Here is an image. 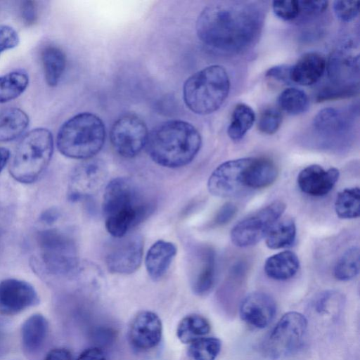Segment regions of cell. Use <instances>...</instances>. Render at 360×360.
<instances>
[{
	"instance_id": "d6a6232c",
	"label": "cell",
	"mask_w": 360,
	"mask_h": 360,
	"mask_svg": "<svg viewBox=\"0 0 360 360\" xmlns=\"http://www.w3.org/2000/svg\"><path fill=\"white\" fill-rule=\"evenodd\" d=\"M278 104L280 108L286 113L297 115L307 110L309 100L304 91L289 87L279 94Z\"/></svg>"
},
{
	"instance_id": "cb8c5ba5",
	"label": "cell",
	"mask_w": 360,
	"mask_h": 360,
	"mask_svg": "<svg viewBox=\"0 0 360 360\" xmlns=\"http://www.w3.org/2000/svg\"><path fill=\"white\" fill-rule=\"evenodd\" d=\"M29 117L22 110L9 108L0 110V141L19 137L27 128Z\"/></svg>"
},
{
	"instance_id": "d590c367",
	"label": "cell",
	"mask_w": 360,
	"mask_h": 360,
	"mask_svg": "<svg viewBox=\"0 0 360 360\" xmlns=\"http://www.w3.org/2000/svg\"><path fill=\"white\" fill-rule=\"evenodd\" d=\"M282 122V115L276 108L265 109L260 115L257 127L263 134L271 135L279 129Z\"/></svg>"
},
{
	"instance_id": "277c9868",
	"label": "cell",
	"mask_w": 360,
	"mask_h": 360,
	"mask_svg": "<svg viewBox=\"0 0 360 360\" xmlns=\"http://www.w3.org/2000/svg\"><path fill=\"white\" fill-rule=\"evenodd\" d=\"M105 138L103 121L93 113L82 112L63 124L58 132L56 144L63 155L87 160L99 153Z\"/></svg>"
},
{
	"instance_id": "ab89813d",
	"label": "cell",
	"mask_w": 360,
	"mask_h": 360,
	"mask_svg": "<svg viewBox=\"0 0 360 360\" xmlns=\"http://www.w3.org/2000/svg\"><path fill=\"white\" fill-rule=\"evenodd\" d=\"M300 5L299 17L317 15L328 7L326 1H298Z\"/></svg>"
},
{
	"instance_id": "d4e9b609",
	"label": "cell",
	"mask_w": 360,
	"mask_h": 360,
	"mask_svg": "<svg viewBox=\"0 0 360 360\" xmlns=\"http://www.w3.org/2000/svg\"><path fill=\"white\" fill-rule=\"evenodd\" d=\"M275 163L266 158H252L248 169V188L257 189L271 185L277 179Z\"/></svg>"
},
{
	"instance_id": "83f0119b",
	"label": "cell",
	"mask_w": 360,
	"mask_h": 360,
	"mask_svg": "<svg viewBox=\"0 0 360 360\" xmlns=\"http://www.w3.org/2000/svg\"><path fill=\"white\" fill-rule=\"evenodd\" d=\"M266 245L273 250L291 246L296 237V226L292 219L278 220L266 235Z\"/></svg>"
},
{
	"instance_id": "9c48e42d",
	"label": "cell",
	"mask_w": 360,
	"mask_h": 360,
	"mask_svg": "<svg viewBox=\"0 0 360 360\" xmlns=\"http://www.w3.org/2000/svg\"><path fill=\"white\" fill-rule=\"evenodd\" d=\"M307 329V320L300 312L285 314L271 330L265 343V351L272 359H279L297 350Z\"/></svg>"
},
{
	"instance_id": "6da1fadb",
	"label": "cell",
	"mask_w": 360,
	"mask_h": 360,
	"mask_svg": "<svg viewBox=\"0 0 360 360\" xmlns=\"http://www.w3.org/2000/svg\"><path fill=\"white\" fill-rule=\"evenodd\" d=\"M264 8L256 2L231 1L205 8L196 22L199 39L207 46L231 54L250 49L258 40L264 21Z\"/></svg>"
},
{
	"instance_id": "30bf717a",
	"label": "cell",
	"mask_w": 360,
	"mask_h": 360,
	"mask_svg": "<svg viewBox=\"0 0 360 360\" xmlns=\"http://www.w3.org/2000/svg\"><path fill=\"white\" fill-rule=\"evenodd\" d=\"M285 207L283 202L276 200L240 220L231 231L232 243L240 248L257 244L280 219Z\"/></svg>"
},
{
	"instance_id": "74e56055",
	"label": "cell",
	"mask_w": 360,
	"mask_h": 360,
	"mask_svg": "<svg viewBox=\"0 0 360 360\" xmlns=\"http://www.w3.org/2000/svg\"><path fill=\"white\" fill-rule=\"evenodd\" d=\"M359 1H335L333 9L336 16L341 20L349 22L359 14Z\"/></svg>"
},
{
	"instance_id": "603a6c76",
	"label": "cell",
	"mask_w": 360,
	"mask_h": 360,
	"mask_svg": "<svg viewBox=\"0 0 360 360\" xmlns=\"http://www.w3.org/2000/svg\"><path fill=\"white\" fill-rule=\"evenodd\" d=\"M300 267L297 255L292 251H283L268 257L264 263V271L271 278L285 281L293 277Z\"/></svg>"
},
{
	"instance_id": "2e32d148",
	"label": "cell",
	"mask_w": 360,
	"mask_h": 360,
	"mask_svg": "<svg viewBox=\"0 0 360 360\" xmlns=\"http://www.w3.org/2000/svg\"><path fill=\"white\" fill-rule=\"evenodd\" d=\"M162 334V324L154 312L142 311L132 319L128 337L131 345L139 350H148L155 347Z\"/></svg>"
},
{
	"instance_id": "3957f363",
	"label": "cell",
	"mask_w": 360,
	"mask_h": 360,
	"mask_svg": "<svg viewBox=\"0 0 360 360\" xmlns=\"http://www.w3.org/2000/svg\"><path fill=\"white\" fill-rule=\"evenodd\" d=\"M199 131L182 120L162 123L148 134L146 149L151 159L159 165L177 168L189 164L201 146Z\"/></svg>"
},
{
	"instance_id": "1f68e13d",
	"label": "cell",
	"mask_w": 360,
	"mask_h": 360,
	"mask_svg": "<svg viewBox=\"0 0 360 360\" xmlns=\"http://www.w3.org/2000/svg\"><path fill=\"white\" fill-rule=\"evenodd\" d=\"M314 129L325 135H333L346 129L347 123L342 113L334 108L321 110L314 120Z\"/></svg>"
},
{
	"instance_id": "bcb514c9",
	"label": "cell",
	"mask_w": 360,
	"mask_h": 360,
	"mask_svg": "<svg viewBox=\"0 0 360 360\" xmlns=\"http://www.w3.org/2000/svg\"><path fill=\"white\" fill-rule=\"evenodd\" d=\"M10 158V151L4 147H0V173Z\"/></svg>"
},
{
	"instance_id": "f35d334b",
	"label": "cell",
	"mask_w": 360,
	"mask_h": 360,
	"mask_svg": "<svg viewBox=\"0 0 360 360\" xmlns=\"http://www.w3.org/2000/svg\"><path fill=\"white\" fill-rule=\"evenodd\" d=\"M19 41V36L13 27L0 25V54L6 50L15 48Z\"/></svg>"
},
{
	"instance_id": "9a60e30c",
	"label": "cell",
	"mask_w": 360,
	"mask_h": 360,
	"mask_svg": "<svg viewBox=\"0 0 360 360\" xmlns=\"http://www.w3.org/2000/svg\"><path fill=\"white\" fill-rule=\"evenodd\" d=\"M39 296L29 283L15 278L0 282V314L13 316L38 304Z\"/></svg>"
},
{
	"instance_id": "f1b7e54d",
	"label": "cell",
	"mask_w": 360,
	"mask_h": 360,
	"mask_svg": "<svg viewBox=\"0 0 360 360\" xmlns=\"http://www.w3.org/2000/svg\"><path fill=\"white\" fill-rule=\"evenodd\" d=\"M255 121L254 110L249 105L240 103L236 105L228 127L227 133L230 139L238 141L243 138Z\"/></svg>"
},
{
	"instance_id": "484cf974",
	"label": "cell",
	"mask_w": 360,
	"mask_h": 360,
	"mask_svg": "<svg viewBox=\"0 0 360 360\" xmlns=\"http://www.w3.org/2000/svg\"><path fill=\"white\" fill-rule=\"evenodd\" d=\"M41 60L46 82L50 86H56L66 67L64 52L57 46H47L42 51Z\"/></svg>"
},
{
	"instance_id": "44dd1931",
	"label": "cell",
	"mask_w": 360,
	"mask_h": 360,
	"mask_svg": "<svg viewBox=\"0 0 360 360\" xmlns=\"http://www.w3.org/2000/svg\"><path fill=\"white\" fill-rule=\"evenodd\" d=\"M176 251L174 243L163 240H159L152 245L147 252L145 264L147 272L153 280H160L165 275Z\"/></svg>"
},
{
	"instance_id": "7bdbcfd3",
	"label": "cell",
	"mask_w": 360,
	"mask_h": 360,
	"mask_svg": "<svg viewBox=\"0 0 360 360\" xmlns=\"http://www.w3.org/2000/svg\"><path fill=\"white\" fill-rule=\"evenodd\" d=\"M20 13L22 20L27 25H32L37 20V8L33 1H23L21 5Z\"/></svg>"
},
{
	"instance_id": "e575fe53",
	"label": "cell",
	"mask_w": 360,
	"mask_h": 360,
	"mask_svg": "<svg viewBox=\"0 0 360 360\" xmlns=\"http://www.w3.org/2000/svg\"><path fill=\"white\" fill-rule=\"evenodd\" d=\"M221 347L217 338H201L190 344L188 354L193 360H215Z\"/></svg>"
},
{
	"instance_id": "52a82bcc",
	"label": "cell",
	"mask_w": 360,
	"mask_h": 360,
	"mask_svg": "<svg viewBox=\"0 0 360 360\" xmlns=\"http://www.w3.org/2000/svg\"><path fill=\"white\" fill-rule=\"evenodd\" d=\"M36 240L39 260L47 274L66 276L77 271V247L68 233L56 228L46 229L37 233Z\"/></svg>"
},
{
	"instance_id": "ac0fdd59",
	"label": "cell",
	"mask_w": 360,
	"mask_h": 360,
	"mask_svg": "<svg viewBox=\"0 0 360 360\" xmlns=\"http://www.w3.org/2000/svg\"><path fill=\"white\" fill-rule=\"evenodd\" d=\"M340 176L335 167L325 169L318 165H311L303 169L297 176L300 190L311 196H323L334 187Z\"/></svg>"
},
{
	"instance_id": "f6af8a7d",
	"label": "cell",
	"mask_w": 360,
	"mask_h": 360,
	"mask_svg": "<svg viewBox=\"0 0 360 360\" xmlns=\"http://www.w3.org/2000/svg\"><path fill=\"white\" fill-rule=\"evenodd\" d=\"M77 360H107L103 352L98 347H90L84 350Z\"/></svg>"
},
{
	"instance_id": "ee69618b",
	"label": "cell",
	"mask_w": 360,
	"mask_h": 360,
	"mask_svg": "<svg viewBox=\"0 0 360 360\" xmlns=\"http://www.w3.org/2000/svg\"><path fill=\"white\" fill-rule=\"evenodd\" d=\"M44 360H72V356L68 349L56 347L49 351Z\"/></svg>"
},
{
	"instance_id": "836d02e7",
	"label": "cell",
	"mask_w": 360,
	"mask_h": 360,
	"mask_svg": "<svg viewBox=\"0 0 360 360\" xmlns=\"http://www.w3.org/2000/svg\"><path fill=\"white\" fill-rule=\"evenodd\" d=\"M360 253L358 247H352L341 256L334 268V276L340 281H349L359 271Z\"/></svg>"
},
{
	"instance_id": "8d00e7d4",
	"label": "cell",
	"mask_w": 360,
	"mask_h": 360,
	"mask_svg": "<svg viewBox=\"0 0 360 360\" xmlns=\"http://www.w3.org/2000/svg\"><path fill=\"white\" fill-rule=\"evenodd\" d=\"M272 8L275 15L283 20H292L299 17L300 5L298 1H274Z\"/></svg>"
},
{
	"instance_id": "4fadbf2b",
	"label": "cell",
	"mask_w": 360,
	"mask_h": 360,
	"mask_svg": "<svg viewBox=\"0 0 360 360\" xmlns=\"http://www.w3.org/2000/svg\"><path fill=\"white\" fill-rule=\"evenodd\" d=\"M108 174L107 166L101 160H84L71 174L68 192L69 200L81 201L96 194L106 182Z\"/></svg>"
},
{
	"instance_id": "60d3db41",
	"label": "cell",
	"mask_w": 360,
	"mask_h": 360,
	"mask_svg": "<svg viewBox=\"0 0 360 360\" xmlns=\"http://www.w3.org/2000/svg\"><path fill=\"white\" fill-rule=\"evenodd\" d=\"M291 67L292 65H279L271 67L266 71V76L270 78H273L281 82L291 84Z\"/></svg>"
},
{
	"instance_id": "e0dca14e",
	"label": "cell",
	"mask_w": 360,
	"mask_h": 360,
	"mask_svg": "<svg viewBox=\"0 0 360 360\" xmlns=\"http://www.w3.org/2000/svg\"><path fill=\"white\" fill-rule=\"evenodd\" d=\"M239 312L245 323L257 328H264L273 320L276 312V305L269 295L256 291L243 298Z\"/></svg>"
},
{
	"instance_id": "4316f807",
	"label": "cell",
	"mask_w": 360,
	"mask_h": 360,
	"mask_svg": "<svg viewBox=\"0 0 360 360\" xmlns=\"http://www.w3.org/2000/svg\"><path fill=\"white\" fill-rule=\"evenodd\" d=\"M208 320L200 314H190L185 316L178 324L176 336L184 344H191L203 338L210 331Z\"/></svg>"
},
{
	"instance_id": "8992f818",
	"label": "cell",
	"mask_w": 360,
	"mask_h": 360,
	"mask_svg": "<svg viewBox=\"0 0 360 360\" xmlns=\"http://www.w3.org/2000/svg\"><path fill=\"white\" fill-rule=\"evenodd\" d=\"M53 152V139L47 129L37 128L18 143L9 166L13 179L23 184L34 182L44 172Z\"/></svg>"
},
{
	"instance_id": "ba28073f",
	"label": "cell",
	"mask_w": 360,
	"mask_h": 360,
	"mask_svg": "<svg viewBox=\"0 0 360 360\" xmlns=\"http://www.w3.org/2000/svg\"><path fill=\"white\" fill-rule=\"evenodd\" d=\"M349 50L345 46L330 56L328 63L330 84L319 92L320 101L348 98L358 92L359 56Z\"/></svg>"
},
{
	"instance_id": "d6986e66",
	"label": "cell",
	"mask_w": 360,
	"mask_h": 360,
	"mask_svg": "<svg viewBox=\"0 0 360 360\" xmlns=\"http://www.w3.org/2000/svg\"><path fill=\"white\" fill-rule=\"evenodd\" d=\"M191 272V288L194 293L204 295L214 286L216 276L214 251L208 246L198 249L194 253Z\"/></svg>"
},
{
	"instance_id": "7402d4cb",
	"label": "cell",
	"mask_w": 360,
	"mask_h": 360,
	"mask_svg": "<svg viewBox=\"0 0 360 360\" xmlns=\"http://www.w3.org/2000/svg\"><path fill=\"white\" fill-rule=\"evenodd\" d=\"M49 333V322L41 314L27 318L21 327V340L24 349L30 354L38 352L44 345Z\"/></svg>"
},
{
	"instance_id": "5b68a950",
	"label": "cell",
	"mask_w": 360,
	"mask_h": 360,
	"mask_svg": "<svg viewBox=\"0 0 360 360\" xmlns=\"http://www.w3.org/2000/svg\"><path fill=\"white\" fill-rule=\"evenodd\" d=\"M230 80L226 70L219 65L207 66L185 82L184 100L187 107L199 115L217 110L228 97Z\"/></svg>"
},
{
	"instance_id": "8fae6325",
	"label": "cell",
	"mask_w": 360,
	"mask_h": 360,
	"mask_svg": "<svg viewBox=\"0 0 360 360\" xmlns=\"http://www.w3.org/2000/svg\"><path fill=\"white\" fill-rule=\"evenodd\" d=\"M252 157L231 160L219 165L207 181L209 192L217 197L236 196L249 189L248 169Z\"/></svg>"
},
{
	"instance_id": "ffe728a7",
	"label": "cell",
	"mask_w": 360,
	"mask_h": 360,
	"mask_svg": "<svg viewBox=\"0 0 360 360\" xmlns=\"http://www.w3.org/2000/svg\"><path fill=\"white\" fill-rule=\"evenodd\" d=\"M326 69V61L318 53L310 52L304 54L291 67L292 83L309 86L316 83Z\"/></svg>"
},
{
	"instance_id": "5bb4252c",
	"label": "cell",
	"mask_w": 360,
	"mask_h": 360,
	"mask_svg": "<svg viewBox=\"0 0 360 360\" xmlns=\"http://www.w3.org/2000/svg\"><path fill=\"white\" fill-rule=\"evenodd\" d=\"M108 248L105 262L108 270L112 274H130L140 266L143 252V241L139 234L115 238Z\"/></svg>"
},
{
	"instance_id": "b9f144b4",
	"label": "cell",
	"mask_w": 360,
	"mask_h": 360,
	"mask_svg": "<svg viewBox=\"0 0 360 360\" xmlns=\"http://www.w3.org/2000/svg\"><path fill=\"white\" fill-rule=\"evenodd\" d=\"M237 207L233 202H226L221 207L217 212L214 223L217 225H224L228 223L234 217Z\"/></svg>"
},
{
	"instance_id": "7c38bea8",
	"label": "cell",
	"mask_w": 360,
	"mask_h": 360,
	"mask_svg": "<svg viewBox=\"0 0 360 360\" xmlns=\"http://www.w3.org/2000/svg\"><path fill=\"white\" fill-rule=\"evenodd\" d=\"M148 134L142 119L133 114H126L112 126L110 139L119 155L131 158L136 156L146 146Z\"/></svg>"
},
{
	"instance_id": "7a4b0ae2",
	"label": "cell",
	"mask_w": 360,
	"mask_h": 360,
	"mask_svg": "<svg viewBox=\"0 0 360 360\" xmlns=\"http://www.w3.org/2000/svg\"><path fill=\"white\" fill-rule=\"evenodd\" d=\"M153 206L131 179H113L105 186L102 203L107 231L114 238L127 235L150 215Z\"/></svg>"
},
{
	"instance_id": "f546056e",
	"label": "cell",
	"mask_w": 360,
	"mask_h": 360,
	"mask_svg": "<svg viewBox=\"0 0 360 360\" xmlns=\"http://www.w3.org/2000/svg\"><path fill=\"white\" fill-rule=\"evenodd\" d=\"M28 83L27 75L21 70L0 76V103H7L20 96Z\"/></svg>"
},
{
	"instance_id": "4dcf8cb0",
	"label": "cell",
	"mask_w": 360,
	"mask_h": 360,
	"mask_svg": "<svg viewBox=\"0 0 360 360\" xmlns=\"http://www.w3.org/2000/svg\"><path fill=\"white\" fill-rule=\"evenodd\" d=\"M335 210L338 217L341 219L359 217L360 214L359 188H347L339 192L335 202Z\"/></svg>"
}]
</instances>
